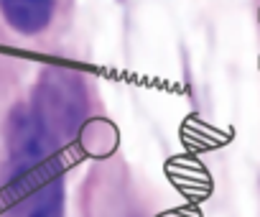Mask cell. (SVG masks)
Instances as JSON below:
<instances>
[{
  "label": "cell",
  "mask_w": 260,
  "mask_h": 217,
  "mask_svg": "<svg viewBox=\"0 0 260 217\" xmlns=\"http://www.w3.org/2000/svg\"><path fill=\"white\" fill-rule=\"evenodd\" d=\"M0 6H3L6 16L16 26H21V28H31L36 23V16H39L36 6H39V0H0Z\"/></svg>",
  "instance_id": "cell-1"
},
{
  "label": "cell",
  "mask_w": 260,
  "mask_h": 217,
  "mask_svg": "<svg viewBox=\"0 0 260 217\" xmlns=\"http://www.w3.org/2000/svg\"><path fill=\"white\" fill-rule=\"evenodd\" d=\"M257 21H260V8H257Z\"/></svg>",
  "instance_id": "cell-2"
}]
</instances>
